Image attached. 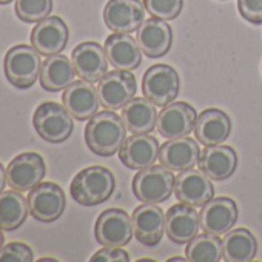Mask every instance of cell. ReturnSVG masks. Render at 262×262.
I'll use <instances>...</instances> for the list:
<instances>
[{
  "label": "cell",
  "mask_w": 262,
  "mask_h": 262,
  "mask_svg": "<svg viewBox=\"0 0 262 262\" xmlns=\"http://www.w3.org/2000/svg\"><path fill=\"white\" fill-rule=\"evenodd\" d=\"M126 126L120 116L111 110L96 113L85 126L86 147L97 156L108 158L116 155L126 139Z\"/></svg>",
  "instance_id": "6da1fadb"
},
{
  "label": "cell",
  "mask_w": 262,
  "mask_h": 262,
  "mask_svg": "<svg viewBox=\"0 0 262 262\" xmlns=\"http://www.w3.org/2000/svg\"><path fill=\"white\" fill-rule=\"evenodd\" d=\"M114 188L116 179L113 173L100 165L83 168L74 176L70 185L73 199L83 207H93L108 201Z\"/></svg>",
  "instance_id": "7a4b0ae2"
},
{
  "label": "cell",
  "mask_w": 262,
  "mask_h": 262,
  "mask_svg": "<svg viewBox=\"0 0 262 262\" xmlns=\"http://www.w3.org/2000/svg\"><path fill=\"white\" fill-rule=\"evenodd\" d=\"M40 53L31 45H16L5 54V76L16 88L33 86L40 76Z\"/></svg>",
  "instance_id": "3957f363"
},
{
  "label": "cell",
  "mask_w": 262,
  "mask_h": 262,
  "mask_svg": "<svg viewBox=\"0 0 262 262\" xmlns=\"http://www.w3.org/2000/svg\"><path fill=\"white\" fill-rule=\"evenodd\" d=\"M73 116L63 105L57 102H43L37 106L33 116V123L37 135L50 144L65 142L74 128Z\"/></svg>",
  "instance_id": "277c9868"
},
{
  "label": "cell",
  "mask_w": 262,
  "mask_h": 262,
  "mask_svg": "<svg viewBox=\"0 0 262 262\" xmlns=\"http://www.w3.org/2000/svg\"><path fill=\"white\" fill-rule=\"evenodd\" d=\"M174 174L167 167L151 165L139 170L133 178V193L141 202L161 204L174 191Z\"/></svg>",
  "instance_id": "5b68a950"
},
{
  "label": "cell",
  "mask_w": 262,
  "mask_h": 262,
  "mask_svg": "<svg viewBox=\"0 0 262 262\" xmlns=\"http://www.w3.org/2000/svg\"><path fill=\"white\" fill-rule=\"evenodd\" d=\"M181 80L178 71L170 65L150 67L142 79V93L156 106H167L179 94Z\"/></svg>",
  "instance_id": "8992f818"
},
{
  "label": "cell",
  "mask_w": 262,
  "mask_h": 262,
  "mask_svg": "<svg viewBox=\"0 0 262 262\" xmlns=\"http://www.w3.org/2000/svg\"><path fill=\"white\" fill-rule=\"evenodd\" d=\"M136 90V77L126 70H114L106 73L97 83L100 105L111 111L123 108L131 99H135Z\"/></svg>",
  "instance_id": "52a82bcc"
},
{
  "label": "cell",
  "mask_w": 262,
  "mask_h": 262,
  "mask_svg": "<svg viewBox=\"0 0 262 262\" xmlns=\"http://www.w3.org/2000/svg\"><path fill=\"white\" fill-rule=\"evenodd\" d=\"M133 222L125 210L110 208L99 214L94 225V236L103 247H123L133 237Z\"/></svg>",
  "instance_id": "ba28073f"
},
{
  "label": "cell",
  "mask_w": 262,
  "mask_h": 262,
  "mask_svg": "<svg viewBox=\"0 0 262 262\" xmlns=\"http://www.w3.org/2000/svg\"><path fill=\"white\" fill-rule=\"evenodd\" d=\"M28 208L33 217L40 222H54L57 221L67 205V198L57 184L40 182L28 193Z\"/></svg>",
  "instance_id": "9c48e42d"
},
{
  "label": "cell",
  "mask_w": 262,
  "mask_h": 262,
  "mask_svg": "<svg viewBox=\"0 0 262 262\" xmlns=\"http://www.w3.org/2000/svg\"><path fill=\"white\" fill-rule=\"evenodd\" d=\"M47 173L45 161L37 153H20L7 168L8 185L19 191H30L39 185Z\"/></svg>",
  "instance_id": "30bf717a"
},
{
  "label": "cell",
  "mask_w": 262,
  "mask_h": 262,
  "mask_svg": "<svg viewBox=\"0 0 262 262\" xmlns=\"http://www.w3.org/2000/svg\"><path fill=\"white\" fill-rule=\"evenodd\" d=\"M198 113L187 102H171L158 114V131L165 139L188 136L194 131Z\"/></svg>",
  "instance_id": "8fae6325"
},
{
  "label": "cell",
  "mask_w": 262,
  "mask_h": 262,
  "mask_svg": "<svg viewBox=\"0 0 262 262\" xmlns=\"http://www.w3.org/2000/svg\"><path fill=\"white\" fill-rule=\"evenodd\" d=\"M145 20V7L141 0H108L103 8V22L113 33H135Z\"/></svg>",
  "instance_id": "7c38bea8"
},
{
  "label": "cell",
  "mask_w": 262,
  "mask_h": 262,
  "mask_svg": "<svg viewBox=\"0 0 262 262\" xmlns=\"http://www.w3.org/2000/svg\"><path fill=\"white\" fill-rule=\"evenodd\" d=\"M159 142L151 135H133L126 138L119 150L120 162L129 170H144L159 159Z\"/></svg>",
  "instance_id": "4fadbf2b"
},
{
  "label": "cell",
  "mask_w": 262,
  "mask_h": 262,
  "mask_svg": "<svg viewBox=\"0 0 262 262\" xmlns=\"http://www.w3.org/2000/svg\"><path fill=\"white\" fill-rule=\"evenodd\" d=\"M70 31L67 24L57 16H48L47 19L37 22L33 28L30 40L31 45L45 57L60 54L68 43Z\"/></svg>",
  "instance_id": "5bb4252c"
},
{
  "label": "cell",
  "mask_w": 262,
  "mask_h": 262,
  "mask_svg": "<svg viewBox=\"0 0 262 262\" xmlns=\"http://www.w3.org/2000/svg\"><path fill=\"white\" fill-rule=\"evenodd\" d=\"M174 196L179 202L204 207L214 196V187L211 179L201 170H185L174 181Z\"/></svg>",
  "instance_id": "9a60e30c"
},
{
  "label": "cell",
  "mask_w": 262,
  "mask_h": 262,
  "mask_svg": "<svg viewBox=\"0 0 262 262\" xmlns=\"http://www.w3.org/2000/svg\"><path fill=\"white\" fill-rule=\"evenodd\" d=\"M131 222L136 239L144 245L155 247L162 241L165 233V214L159 205L144 202V205H139L131 214Z\"/></svg>",
  "instance_id": "2e32d148"
},
{
  "label": "cell",
  "mask_w": 262,
  "mask_h": 262,
  "mask_svg": "<svg viewBox=\"0 0 262 262\" xmlns=\"http://www.w3.org/2000/svg\"><path fill=\"white\" fill-rule=\"evenodd\" d=\"M71 60L76 74L86 82H99L108 71V57L105 48L97 42H82L73 53Z\"/></svg>",
  "instance_id": "e0dca14e"
},
{
  "label": "cell",
  "mask_w": 262,
  "mask_h": 262,
  "mask_svg": "<svg viewBox=\"0 0 262 262\" xmlns=\"http://www.w3.org/2000/svg\"><path fill=\"white\" fill-rule=\"evenodd\" d=\"M62 103L77 120H90L100 106L97 88L86 80H74L63 90Z\"/></svg>",
  "instance_id": "ac0fdd59"
},
{
  "label": "cell",
  "mask_w": 262,
  "mask_h": 262,
  "mask_svg": "<svg viewBox=\"0 0 262 262\" xmlns=\"http://www.w3.org/2000/svg\"><path fill=\"white\" fill-rule=\"evenodd\" d=\"M136 40L142 53L150 59H158L165 56L173 45V30L162 19H147L138 28Z\"/></svg>",
  "instance_id": "d6986e66"
},
{
  "label": "cell",
  "mask_w": 262,
  "mask_h": 262,
  "mask_svg": "<svg viewBox=\"0 0 262 262\" xmlns=\"http://www.w3.org/2000/svg\"><path fill=\"white\" fill-rule=\"evenodd\" d=\"M201 217L198 210L188 204L173 205L165 214V233L176 244H188L199 234Z\"/></svg>",
  "instance_id": "ffe728a7"
},
{
  "label": "cell",
  "mask_w": 262,
  "mask_h": 262,
  "mask_svg": "<svg viewBox=\"0 0 262 262\" xmlns=\"http://www.w3.org/2000/svg\"><path fill=\"white\" fill-rule=\"evenodd\" d=\"M199 217L204 231L221 236L234 227L237 221V205L230 198H213L202 207Z\"/></svg>",
  "instance_id": "44dd1931"
},
{
  "label": "cell",
  "mask_w": 262,
  "mask_h": 262,
  "mask_svg": "<svg viewBox=\"0 0 262 262\" xmlns=\"http://www.w3.org/2000/svg\"><path fill=\"white\" fill-rule=\"evenodd\" d=\"M105 53L114 70H136L142 62V50L128 33H113L105 40Z\"/></svg>",
  "instance_id": "7402d4cb"
},
{
  "label": "cell",
  "mask_w": 262,
  "mask_h": 262,
  "mask_svg": "<svg viewBox=\"0 0 262 262\" xmlns=\"http://www.w3.org/2000/svg\"><path fill=\"white\" fill-rule=\"evenodd\" d=\"M199 145L194 139L184 136L170 139L161 147L159 151V162L167 167L171 171H185L190 168H194L196 164H199L201 158Z\"/></svg>",
  "instance_id": "603a6c76"
},
{
  "label": "cell",
  "mask_w": 262,
  "mask_h": 262,
  "mask_svg": "<svg viewBox=\"0 0 262 262\" xmlns=\"http://www.w3.org/2000/svg\"><path fill=\"white\" fill-rule=\"evenodd\" d=\"M231 131V120L227 113L217 108H208L202 111L194 125V136L199 144L205 147L219 145L227 141Z\"/></svg>",
  "instance_id": "cb8c5ba5"
},
{
  "label": "cell",
  "mask_w": 262,
  "mask_h": 262,
  "mask_svg": "<svg viewBox=\"0 0 262 262\" xmlns=\"http://www.w3.org/2000/svg\"><path fill=\"white\" fill-rule=\"evenodd\" d=\"M237 168V155L228 145L207 147L199 158V170L211 181H225L234 174Z\"/></svg>",
  "instance_id": "d4e9b609"
},
{
  "label": "cell",
  "mask_w": 262,
  "mask_h": 262,
  "mask_svg": "<svg viewBox=\"0 0 262 262\" xmlns=\"http://www.w3.org/2000/svg\"><path fill=\"white\" fill-rule=\"evenodd\" d=\"M126 129L133 135H148L158 123L156 105L147 97L131 99L120 113Z\"/></svg>",
  "instance_id": "484cf974"
},
{
  "label": "cell",
  "mask_w": 262,
  "mask_h": 262,
  "mask_svg": "<svg viewBox=\"0 0 262 262\" xmlns=\"http://www.w3.org/2000/svg\"><path fill=\"white\" fill-rule=\"evenodd\" d=\"M40 85L45 91L57 93L65 90L74 82L76 70L73 60L67 56L54 54L48 56L40 67Z\"/></svg>",
  "instance_id": "4316f807"
},
{
  "label": "cell",
  "mask_w": 262,
  "mask_h": 262,
  "mask_svg": "<svg viewBox=\"0 0 262 262\" xmlns=\"http://www.w3.org/2000/svg\"><path fill=\"white\" fill-rule=\"evenodd\" d=\"M222 251L227 262H248L257 253V241L247 228H231L222 241Z\"/></svg>",
  "instance_id": "83f0119b"
},
{
  "label": "cell",
  "mask_w": 262,
  "mask_h": 262,
  "mask_svg": "<svg viewBox=\"0 0 262 262\" xmlns=\"http://www.w3.org/2000/svg\"><path fill=\"white\" fill-rule=\"evenodd\" d=\"M28 211V201L22 191L13 188L0 193V230H17L27 221Z\"/></svg>",
  "instance_id": "f1b7e54d"
},
{
  "label": "cell",
  "mask_w": 262,
  "mask_h": 262,
  "mask_svg": "<svg viewBox=\"0 0 262 262\" xmlns=\"http://www.w3.org/2000/svg\"><path fill=\"white\" fill-rule=\"evenodd\" d=\"M185 256L191 262H217L224 257L222 241L207 231L198 234L187 244Z\"/></svg>",
  "instance_id": "f546056e"
},
{
  "label": "cell",
  "mask_w": 262,
  "mask_h": 262,
  "mask_svg": "<svg viewBox=\"0 0 262 262\" xmlns=\"http://www.w3.org/2000/svg\"><path fill=\"white\" fill-rule=\"evenodd\" d=\"M16 16L27 24L47 19L53 11V0H16Z\"/></svg>",
  "instance_id": "4dcf8cb0"
},
{
  "label": "cell",
  "mask_w": 262,
  "mask_h": 262,
  "mask_svg": "<svg viewBox=\"0 0 262 262\" xmlns=\"http://www.w3.org/2000/svg\"><path fill=\"white\" fill-rule=\"evenodd\" d=\"M144 7L151 17L173 20L181 14L184 0H144Z\"/></svg>",
  "instance_id": "1f68e13d"
},
{
  "label": "cell",
  "mask_w": 262,
  "mask_h": 262,
  "mask_svg": "<svg viewBox=\"0 0 262 262\" xmlns=\"http://www.w3.org/2000/svg\"><path fill=\"white\" fill-rule=\"evenodd\" d=\"M33 250L24 242H10L0 248V262H31Z\"/></svg>",
  "instance_id": "d6a6232c"
},
{
  "label": "cell",
  "mask_w": 262,
  "mask_h": 262,
  "mask_svg": "<svg viewBox=\"0 0 262 262\" xmlns=\"http://www.w3.org/2000/svg\"><path fill=\"white\" fill-rule=\"evenodd\" d=\"M237 10L247 22L262 24V0H237Z\"/></svg>",
  "instance_id": "836d02e7"
},
{
  "label": "cell",
  "mask_w": 262,
  "mask_h": 262,
  "mask_svg": "<svg viewBox=\"0 0 262 262\" xmlns=\"http://www.w3.org/2000/svg\"><path fill=\"white\" fill-rule=\"evenodd\" d=\"M90 260L91 262H128L129 256L120 247H103L99 251H96Z\"/></svg>",
  "instance_id": "e575fe53"
},
{
  "label": "cell",
  "mask_w": 262,
  "mask_h": 262,
  "mask_svg": "<svg viewBox=\"0 0 262 262\" xmlns=\"http://www.w3.org/2000/svg\"><path fill=\"white\" fill-rule=\"evenodd\" d=\"M7 184H8V179H7V168H5L2 164H0V193H2V191L5 190Z\"/></svg>",
  "instance_id": "d590c367"
},
{
  "label": "cell",
  "mask_w": 262,
  "mask_h": 262,
  "mask_svg": "<svg viewBox=\"0 0 262 262\" xmlns=\"http://www.w3.org/2000/svg\"><path fill=\"white\" fill-rule=\"evenodd\" d=\"M174 260L179 262V260H188V259H187V256L185 257H171V259H168V262H174Z\"/></svg>",
  "instance_id": "8d00e7d4"
},
{
  "label": "cell",
  "mask_w": 262,
  "mask_h": 262,
  "mask_svg": "<svg viewBox=\"0 0 262 262\" xmlns=\"http://www.w3.org/2000/svg\"><path fill=\"white\" fill-rule=\"evenodd\" d=\"M4 242H5V237H4V233L0 231V248L4 247Z\"/></svg>",
  "instance_id": "74e56055"
},
{
  "label": "cell",
  "mask_w": 262,
  "mask_h": 262,
  "mask_svg": "<svg viewBox=\"0 0 262 262\" xmlns=\"http://www.w3.org/2000/svg\"><path fill=\"white\" fill-rule=\"evenodd\" d=\"M11 2H13V0H0V5H8Z\"/></svg>",
  "instance_id": "f35d334b"
},
{
  "label": "cell",
  "mask_w": 262,
  "mask_h": 262,
  "mask_svg": "<svg viewBox=\"0 0 262 262\" xmlns=\"http://www.w3.org/2000/svg\"><path fill=\"white\" fill-rule=\"evenodd\" d=\"M45 260H56V259H51V257H42L40 262H45Z\"/></svg>",
  "instance_id": "ab89813d"
}]
</instances>
